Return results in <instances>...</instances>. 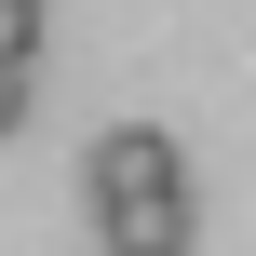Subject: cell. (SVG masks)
<instances>
[{
	"label": "cell",
	"instance_id": "cell-1",
	"mask_svg": "<svg viewBox=\"0 0 256 256\" xmlns=\"http://www.w3.org/2000/svg\"><path fill=\"white\" fill-rule=\"evenodd\" d=\"M81 202H94V256H189V230H202L189 148L162 122H108L81 148Z\"/></svg>",
	"mask_w": 256,
	"mask_h": 256
},
{
	"label": "cell",
	"instance_id": "cell-2",
	"mask_svg": "<svg viewBox=\"0 0 256 256\" xmlns=\"http://www.w3.org/2000/svg\"><path fill=\"white\" fill-rule=\"evenodd\" d=\"M27 81H40V68H0V135L27 122Z\"/></svg>",
	"mask_w": 256,
	"mask_h": 256
}]
</instances>
